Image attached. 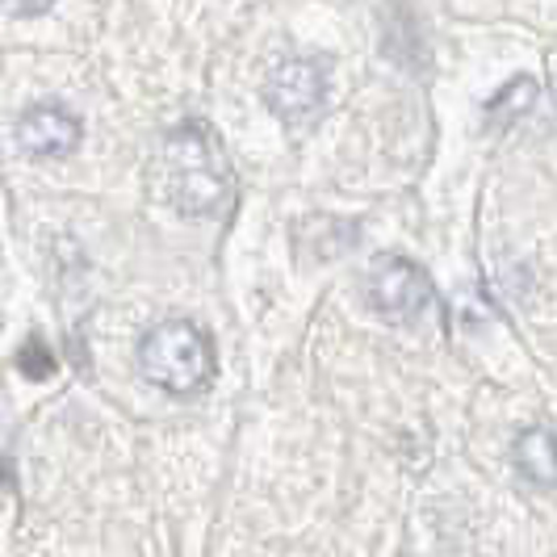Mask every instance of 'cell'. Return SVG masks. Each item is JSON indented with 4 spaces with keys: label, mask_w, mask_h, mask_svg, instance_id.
Returning a JSON list of instances; mask_svg holds the SVG:
<instances>
[{
    "label": "cell",
    "mask_w": 557,
    "mask_h": 557,
    "mask_svg": "<svg viewBox=\"0 0 557 557\" xmlns=\"http://www.w3.org/2000/svg\"><path fill=\"white\" fill-rule=\"evenodd\" d=\"M364 289H369V307L377 310L382 319H391V323H411L436 298L428 273L419 264H411L407 256H377L369 264Z\"/></svg>",
    "instance_id": "cell-4"
},
{
    "label": "cell",
    "mask_w": 557,
    "mask_h": 557,
    "mask_svg": "<svg viewBox=\"0 0 557 557\" xmlns=\"http://www.w3.org/2000/svg\"><path fill=\"white\" fill-rule=\"evenodd\" d=\"M516 466L532 486H557V436L549 428H529L516 441Z\"/></svg>",
    "instance_id": "cell-6"
},
{
    "label": "cell",
    "mask_w": 557,
    "mask_h": 557,
    "mask_svg": "<svg viewBox=\"0 0 557 557\" xmlns=\"http://www.w3.org/2000/svg\"><path fill=\"white\" fill-rule=\"evenodd\" d=\"M84 139L81 117L59 106V101H42V106H29L22 117H17V143L26 156H38V160H55V156H67L76 151Z\"/></svg>",
    "instance_id": "cell-5"
},
{
    "label": "cell",
    "mask_w": 557,
    "mask_h": 557,
    "mask_svg": "<svg viewBox=\"0 0 557 557\" xmlns=\"http://www.w3.org/2000/svg\"><path fill=\"white\" fill-rule=\"evenodd\" d=\"M164 168V194L185 219H214L235 197V168L226 160L219 135L201 122L185 117L172 126L160 147Z\"/></svg>",
    "instance_id": "cell-1"
},
{
    "label": "cell",
    "mask_w": 557,
    "mask_h": 557,
    "mask_svg": "<svg viewBox=\"0 0 557 557\" xmlns=\"http://www.w3.org/2000/svg\"><path fill=\"white\" fill-rule=\"evenodd\" d=\"M532 101H536V81L520 76V81H511L503 92L491 97V106H486V122H491V126H507V122L524 117V113L532 110Z\"/></svg>",
    "instance_id": "cell-7"
},
{
    "label": "cell",
    "mask_w": 557,
    "mask_h": 557,
    "mask_svg": "<svg viewBox=\"0 0 557 557\" xmlns=\"http://www.w3.org/2000/svg\"><path fill=\"white\" fill-rule=\"evenodd\" d=\"M0 4H4L13 17H38V13H47L55 0H0Z\"/></svg>",
    "instance_id": "cell-9"
},
{
    "label": "cell",
    "mask_w": 557,
    "mask_h": 557,
    "mask_svg": "<svg viewBox=\"0 0 557 557\" xmlns=\"http://www.w3.org/2000/svg\"><path fill=\"white\" fill-rule=\"evenodd\" d=\"M17 369L26 373L29 382H47V377L55 373V357H51V348H47V339H42V335H29L26 344H22V352H17Z\"/></svg>",
    "instance_id": "cell-8"
},
{
    "label": "cell",
    "mask_w": 557,
    "mask_h": 557,
    "mask_svg": "<svg viewBox=\"0 0 557 557\" xmlns=\"http://www.w3.org/2000/svg\"><path fill=\"white\" fill-rule=\"evenodd\" d=\"M139 369L168 394H201L214 382V339L189 319L156 323L139 339Z\"/></svg>",
    "instance_id": "cell-2"
},
{
    "label": "cell",
    "mask_w": 557,
    "mask_h": 557,
    "mask_svg": "<svg viewBox=\"0 0 557 557\" xmlns=\"http://www.w3.org/2000/svg\"><path fill=\"white\" fill-rule=\"evenodd\" d=\"M327 72H332L327 59H285L264 84L269 110L294 131L314 126L327 110V88H332Z\"/></svg>",
    "instance_id": "cell-3"
}]
</instances>
